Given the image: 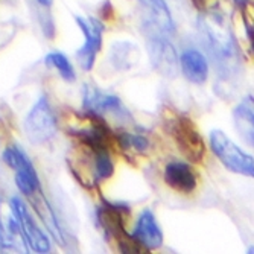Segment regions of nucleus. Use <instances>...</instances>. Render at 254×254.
<instances>
[{
  "label": "nucleus",
  "mask_w": 254,
  "mask_h": 254,
  "mask_svg": "<svg viewBox=\"0 0 254 254\" xmlns=\"http://www.w3.org/2000/svg\"><path fill=\"white\" fill-rule=\"evenodd\" d=\"M198 28L216 68H219L222 75H233L239 67V55L233 34L224 15L218 11H209L199 17Z\"/></svg>",
  "instance_id": "nucleus-1"
},
{
  "label": "nucleus",
  "mask_w": 254,
  "mask_h": 254,
  "mask_svg": "<svg viewBox=\"0 0 254 254\" xmlns=\"http://www.w3.org/2000/svg\"><path fill=\"white\" fill-rule=\"evenodd\" d=\"M210 146L221 163L235 174L254 178V158L244 152L219 129L210 132Z\"/></svg>",
  "instance_id": "nucleus-2"
},
{
  "label": "nucleus",
  "mask_w": 254,
  "mask_h": 254,
  "mask_svg": "<svg viewBox=\"0 0 254 254\" xmlns=\"http://www.w3.org/2000/svg\"><path fill=\"white\" fill-rule=\"evenodd\" d=\"M168 129L183 155L190 163H201L205 155V143L193 121L184 114H178L171 119Z\"/></svg>",
  "instance_id": "nucleus-3"
},
{
  "label": "nucleus",
  "mask_w": 254,
  "mask_h": 254,
  "mask_svg": "<svg viewBox=\"0 0 254 254\" xmlns=\"http://www.w3.org/2000/svg\"><path fill=\"white\" fill-rule=\"evenodd\" d=\"M25 132L32 143H44L55 135L57 118L46 98H41L29 111L25 121Z\"/></svg>",
  "instance_id": "nucleus-4"
},
{
  "label": "nucleus",
  "mask_w": 254,
  "mask_h": 254,
  "mask_svg": "<svg viewBox=\"0 0 254 254\" xmlns=\"http://www.w3.org/2000/svg\"><path fill=\"white\" fill-rule=\"evenodd\" d=\"M76 23L81 28L84 37H85L82 48L76 52V58H78L81 67L88 72L93 68L95 61H96V55L101 51L104 25L98 18H93V17H88V18L76 17Z\"/></svg>",
  "instance_id": "nucleus-5"
},
{
  "label": "nucleus",
  "mask_w": 254,
  "mask_h": 254,
  "mask_svg": "<svg viewBox=\"0 0 254 254\" xmlns=\"http://www.w3.org/2000/svg\"><path fill=\"white\" fill-rule=\"evenodd\" d=\"M148 37V51L149 58L157 72L172 78L178 72V60L177 52L166 35L160 34H146Z\"/></svg>",
  "instance_id": "nucleus-6"
},
{
  "label": "nucleus",
  "mask_w": 254,
  "mask_h": 254,
  "mask_svg": "<svg viewBox=\"0 0 254 254\" xmlns=\"http://www.w3.org/2000/svg\"><path fill=\"white\" fill-rule=\"evenodd\" d=\"M143 6V26L146 34L171 35L175 32V25L171 11L165 0H140Z\"/></svg>",
  "instance_id": "nucleus-7"
},
{
  "label": "nucleus",
  "mask_w": 254,
  "mask_h": 254,
  "mask_svg": "<svg viewBox=\"0 0 254 254\" xmlns=\"http://www.w3.org/2000/svg\"><path fill=\"white\" fill-rule=\"evenodd\" d=\"M11 204H12L14 210L18 216V221H20V225H21L23 235H25L28 247L32 248V251H35V253H41V254L49 253L51 251V241L41 232L40 227L34 222L31 213L26 209L25 202L18 198H12Z\"/></svg>",
  "instance_id": "nucleus-8"
},
{
  "label": "nucleus",
  "mask_w": 254,
  "mask_h": 254,
  "mask_svg": "<svg viewBox=\"0 0 254 254\" xmlns=\"http://www.w3.org/2000/svg\"><path fill=\"white\" fill-rule=\"evenodd\" d=\"M0 245L3 248H20L21 245H28L11 201H0Z\"/></svg>",
  "instance_id": "nucleus-9"
},
{
  "label": "nucleus",
  "mask_w": 254,
  "mask_h": 254,
  "mask_svg": "<svg viewBox=\"0 0 254 254\" xmlns=\"http://www.w3.org/2000/svg\"><path fill=\"white\" fill-rule=\"evenodd\" d=\"M129 210L127 205L122 204H111L105 202L101 209L98 210V221L101 227L105 230L107 236H111L116 241L122 239L128 233L125 232L124 225V215H128Z\"/></svg>",
  "instance_id": "nucleus-10"
},
{
  "label": "nucleus",
  "mask_w": 254,
  "mask_h": 254,
  "mask_svg": "<svg viewBox=\"0 0 254 254\" xmlns=\"http://www.w3.org/2000/svg\"><path fill=\"white\" fill-rule=\"evenodd\" d=\"M131 235L148 250H157L163 245V233H161V228L158 227V222L151 210L142 212Z\"/></svg>",
  "instance_id": "nucleus-11"
},
{
  "label": "nucleus",
  "mask_w": 254,
  "mask_h": 254,
  "mask_svg": "<svg viewBox=\"0 0 254 254\" xmlns=\"http://www.w3.org/2000/svg\"><path fill=\"white\" fill-rule=\"evenodd\" d=\"M163 178H165V183L172 190H177L181 193H190L196 188L195 171L188 163H181V161L168 163L165 168Z\"/></svg>",
  "instance_id": "nucleus-12"
},
{
  "label": "nucleus",
  "mask_w": 254,
  "mask_h": 254,
  "mask_svg": "<svg viewBox=\"0 0 254 254\" xmlns=\"http://www.w3.org/2000/svg\"><path fill=\"white\" fill-rule=\"evenodd\" d=\"M181 72L188 81L193 84H202L209 76V64L205 57L193 49L184 51L180 57Z\"/></svg>",
  "instance_id": "nucleus-13"
},
{
  "label": "nucleus",
  "mask_w": 254,
  "mask_h": 254,
  "mask_svg": "<svg viewBox=\"0 0 254 254\" xmlns=\"http://www.w3.org/2000/svg\"><path fill=\"white\" fill-rule=\"evenodd\" d=\"M233 121L238 134L245 143L254 148V99L247 98L233 110Z\"/></svg>",
  "instance_id": "nucleus-14"
},
{
  "label": "nucleus",
  "mask_w": 254,
  "mask_h": 254,
  "mask_svg": "<svg viewBox=\"0 0 254 254\" xmlns=\"http://www.w3.org/2000/svg\"><path fill=\"white\" fill-rule=\"evenodd\" d=\"M84 107L88 110V113L101 114L105 111H119L122 108V104H121V99L116 96L105 95L93 87H85Z\"/></svg>",
  "instance_id": "nucleus-15"
},
{
  "label": "nucleus",
  "mask_w": 254,
  "mask_h": 254,
  "mask_svg": "<svg viewBox=\"0 0 254 254\" xmlns=\"http://www.w3.org/2000/svg\"><path fill=\"white\" fill-rule=\"evenodd\" d=\"M31 201H32V205L34 209L37 210L38 216L41 218V221L44 222L46 228H48V232L55 238L57 242H60L61 245H64V236L60 230V224L57 222V218H55V213L52 212L49 202L46 201L44 195L41 193V190H37L35 193H32L31 196Z\"/></svg>",
  "instance_id": "nucleus-16"
},
{
  "label": "nucleus",
  "mask_w": 254,
  "mask_h": 254,
  "mask_svg": "<svg viewBox=\"0 0 254 254\" xmlns=\"http://www.w3.org/2000/svg\"><path fill=\"white\" fill-rule=\"evenodd\" d=\"M15 184L18 190L26 196H31L32 193L40 190V180L31 160H26L25 163L15 169Z\"/></svg>",
  "instance_id": "nucleus-17"
},
{
  "label": "nucleus",
  "mask_w": 254,
  "mask_h": 254,
  "mask_svg": "<svg viewBox=\"0 0 254 254\" xmlns=\"http://www.w3.org/2000/svg\"><path fill=\"white\" fill-rule=\"evenodd\" d=\"M46 64L57 68L60 72V75L65 79V81H75V70L73 65L68 61V58L61 54V52H52L46 57Z\"/></svg>",
  "instance_id": "nucleus-18"
},
{
  "label": "nucleus",
  "mask_w": 254,
  "mask_h": 254,
  "mask_svg": "<svg viewBox=\"0 0 254 254\" xmlns=\"http://www.w3.org/2000/svg\"><path fill=\"white\" fill-rule=\"evenodd\" d=\"M114 172V165L111 161V157L108 155L107 149L95 151V174L96 178L105 180L110 178Z\"/></svg>",
  "instance_id": "nucleus-19"
},
{
  "label": "nucleus",
  "mask_w": 254,
  "mask_h": 254,
  "mask_svg": "<svg viewBox=\"0 0 254 254\" xmlns=\"http://www.w3.org/2000/svg\"><path fill=\"white\" fill-rule=\"evenodd\" d=\"M119 143L124 149H134L137 152H145L149 148V140L143 135L135 134H122L119 135Z\"/></svg>",
  "instance_id": "nucleus-20"
},
{
  "label": "nucleus",
  "mask_w": 254,
  "mask_h": 254,
  "mask_svg": "<svg viewBox=\"0 0 254 254\" xmlns=\"http://www.w3.org/2000/svg\"><path fill=\"white\" fill-rule=\"evenodd\" d=\"M244 23H245V29H247V35H248V40H250L251 51H253V55H254V17L250 18V17L245 14Z\"/></svg>",
  "instance_id": "nucleus-21"
},
{
  "label": "nucleus",
  "mask_w": 254,
  "mask_h": 254,
  "mask_svg": "<svg viewBox=\"0 0 254 254\" xmlns=\"http://www.w3.org/2000/svg\"><path fill=\"white\" fill-rule=\"evenodd\" d=\"M37 2H38L41 6H44V8H49V6H52L54 0H37Z\"/></svg>",
  "instance_id": "nucleus-22"
},
{
  "label": "nucleus",
  "mask_w": 254,
  "mask_h": 254,
  "mask_svg": "<svg viewBox=\"0 0 254 254\" xmlns=\"http://www.w3.org/2000/svg\"><path fill=\"white\" fill-rule=\"evenodd\" d=\"M247 2H248V0H235L236 6H238V8H241V9L247 6Z\"/></svg>",
  "instance_id": "nucleus-23"
},
{
  "label": "nucleus",
  "mask_w": 254,
  "mask_h": 254,
  "mask_svg": "<svg viewBox=\"0 0 254 254\" xmlns=\"http://www.w3.org/2000/svg\"><path fill=\"white\" fill-rule=\"evenodd\" d=\"M248 253H254V250L251 248V250H248Z\"/></svg>",
  "instance_id": "nucleus-24"
}]
</instances>
